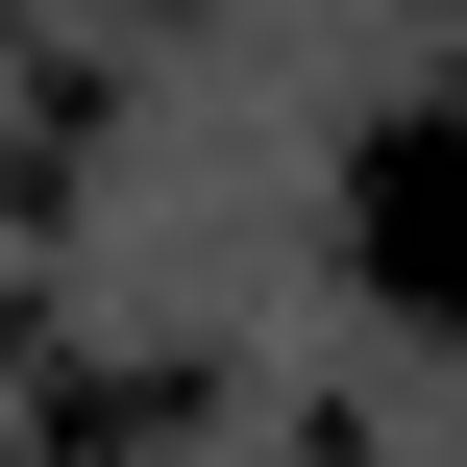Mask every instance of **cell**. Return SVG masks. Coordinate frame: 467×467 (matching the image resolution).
<instances>
[{
    "label": "cell",
    "instance_id": "6da1fadb",
    "mask_svg": "<svg viewBox=\"0 0 467 467\" xmlns=\"http://www.w3.org/2000/svg\"><path fill=\"white\" fill-rule=\"evenodd\" d=\"M345 246H369V296L467 320V99H419V123L345 148Z\"/></svg>",
    "mask_w": 467,
    "mask_h": 467
}]
</instances>
